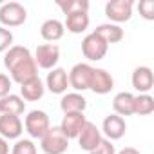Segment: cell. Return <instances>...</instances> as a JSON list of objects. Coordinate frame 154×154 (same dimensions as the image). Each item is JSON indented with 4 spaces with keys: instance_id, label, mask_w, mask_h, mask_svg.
I'll use <instances>...</instances> for the list:
<instances>
[{
    "instance_id": "cell-1",
    "label": "cell",
    "mask_w": 154,
    "mask_h": 154,
    "mask_svg": "<svg viewBox=\"0 0 154 154\" xmlns=\"http://www.w3.org/2000/svg\"><path fill=\"white\" fill-rule=\"evenodd\" d=\"M4 65L11 74V82L24 84L35 76H38V67L31 51L24 45H13L4 54Z\"/></svg>"
},
{
    "instance_id": "cell-2",
    "label": "cell",
    "mask_w": 154,
    "mask_h": 154,
    "mask_svg": "<svg viewBox=\"0 0 154 154\" xmlns=\"http://www.w3.org/2000/svg\"><path fill=\"white\" fill-rule=\"evenodd\" d=\"M40 147L45 154H63L69 147V140L60 127H49L40 138Z\"/></svg>"
},
{
    "instance_id": "cell-3",
    "label": "cell",
    "mask_w": 154,
    "mask_h": 154,
    "mask_svg": "<svg viewBox=\"0 0 154 154\" xmlns=\"http://www.w3.org/2000/svg\"><path fill=\"white\" fill-rule=\"evenodd\" d=\"M27 20V9L20 2H6L0 8V24L2 27H18Z\"/></svg>"
},
{
    "instance_id": "cell-4",
    "label": "cell",
    "mask_w": 154,
    "mask_h": 154,
    "mask_svg": "<svg viewBox=\"0 0 154 154\" xmlns=\"http://www.w3.org/2000/svg\"><path fill=\"white\" fill-rule=\"evenodd\" d=\"M93 65L89 63H76L72 65V69L67 72V78H69V87H72L76 93L78 91H87L91 85V78H93Z\"/></svg>"
},
{
    "instance_id": "cell-5",
    "label": "cell",
    "mask_w": 154,
    "mask_h": 154,
    "mask_svg": "<svg viewBox=\"0 0 154 154\" xmlns=\"http://www.w3.org/2000/svg\"><path fill=\"white\" fill-rule=\"evenodd\" d=\"M24 127H26V131H27V134H29L31 138H38V140H40V138L45 134V131L51 127V122H49V116H47L45 111L35 109V111H31V112L26 116Z\"/></svg>"
},
{
    "instance_id": "cell-6",
    "label": "cell",
    "mask_w": 154,
    "mask_h": 154,
    "mask_svg": "<svg viewBox=\"0 0 154 154\" xmlns=\"http://www.w3.org/2000/svg\"><path fill=\"white\" fill-rule=\"evenodd\" d=\"M105 15L111 24H122L132 17V0H109L105 4Z\"/></svg>"
},
{
    "instance_id": "cell-7",
    "label": "cell",
    "mask_w": 154,
    "mask_h": 154,
    "mask_svg": "<svg viewBox=\"0 0 154 154\" xmlns=\"http://www.w3.org/2000/svg\"><path fill=\"white\" fill-rule=\"evenodd\" d=\"M109 45L96 35V33H89L84 40H82V53L89 62H98L107 54Z\"/></svg>"
},
{
    "instance_id": "cell-8",
    "label": "cell",
    "mask_w": 154,
    "mask_h": 154,
    "mask_svg": "<svg viewBox=\"0 0 154 154\" xmlns=\"http://www.w3.org/2000/svg\"><path fill=\"white\" fill-rule=\"evenodd\" d=\"M33 58H35L36 67L51 71V69H54V65L60 60V47L56 44H42V45L36 47Z\"/></svg>"
},
{
    "instance_id": "cell-9",
    "label": "cell",
    "mask_w": 154,
    "mask_h": 154,
    "mask_svg": "<svg viewBox=\"0 0 154 154\" xmlns=\"http://www.w3.org/2000/svg\"><path fill=\"white\" fill-rule=\"evenodd\" d=\"M102 140H103L102 131H100L93 122H85L84 129H82L80 134H78V145H80V149L85 150V152H91V150H94V149L100 145Z\"/></svg>"
},
{
    "instance_id": "cell-10",
    "label": "cell",
    "mask_w": 154,
    "mask_h": 154,
    "mask_svg": "<svg viewBox=\"0 0 154 154\" xmlns=\"http://www.w3.org/2000/svg\"><path fill=\"white\" fill-rule=\"evenodd\" d=\"M85 122H87V120H85L84 112H67V114H63L62 123H60L58 127H60V131L67 136V140H72V138H78V134H80V131L84 129Z\"/></svg>"
},
{
    "instance_id": "cell-11",
    "label": "cell",
    "mask_w": 154,
    "mask_h": 154,
    "mask_svg": "<svg viewBox=\"0 0 154 154\" xmlns=\"http://www.w3.org/2000/svg\"><path fill=\"white\" fill-rule=\"evenodd\" d=\"M132 87L140 93V94H149V91L154 87V74L152 69L147 65H140L132 71Z\"/></svg>"
},
{
    "instance_id": "cell-12",
    "label": "cell",
    "mask_w": 154,
    "mask_h": 154,
    "mask_svg": "<svg viewBox=\"0 0 154 154\" xmlns=\"http://www.w3.org/2000/svg\"><path fill=\"white\" fill-rule=\"evenodd\" d=\"M125 131H127V123L122 116H118L114 112L105 116V120L102 123V132L105 134V140H109V141L120 140V138H123Z\"/></svg>"
},
{
    "instance_id": "cell-13",
    "label": "cell",
    "mask_w": 154,
    "mask_h": 154,
    "mask_svg": "<svg viewBox=\"0 0 154 154\" xmlns=\"http://www.w3.org/2000/svg\"><path fill=\"white\" fill-rule=\"evenodd\" d=\"M22 132H24V123L20 116H9V114L0 116V136L4 140H20Z\"/></svg>"
},
{
    "instance_id": "cell-14",
    "label": "cell",
    "mask_w": 154,
    "mask_h": 154,
    "mask_svg": "<svg viewBox=\"0 0 154 154\" xmlns=\"http://www.w3.org/2000/svg\"><path fill=\"white\" fill-rule=\"evenodd\" d=\"M45 87L53 94H63L69 87V78H67V71L63 67H54L47 72L45 78Z\"/></svg>"
},
{
    "instance_id": "cell-15",
    "label": "cell",
    "mask_w": 154,
    "mask_h": 154,
    "mask_svg": "<svg viewBox=\"0 0 154 154\" xmlns=\"http://www.w3.org/2000/svg\"><path fill=\"white\" fill-rule=\"evenodd\" d=\"M114 87V78L111 76V72H107L105 69H93V78H91V85L89 89L96 94H107L111 93Z\"/></svg>"
},
{
    "instance_id": "cell-16",
    "label": "cell",
    "mask_w": 154,
    "mask_h": 154,
    "mask_svg": "<svg viewBox=\"0 0 154 154\" xmlns=\"http://www.w3.org/2000/svg\"><path fill=\"white\" fill-rule=\"evenodd\" d=\"M44 93H45V87L38 76H35V78H31L20 85V94H22V100H26V102H38L44 96Z\"/></svg>"
},
{
    "instance_id": "cell-17",
    "label": "cell",
    "mask_w": 154,
    "mask_h": 154,
    "mask_svg": "<svg viewBox=\"0 0 154 154\" xmlns=\"http://www.w3.org/2000/svg\"><path fill=\"white\" fill-rule=\"evenodd\" d=\"M85 107H87V100L80 93H67L60 100V109L63 111V114H67V112H84Z\"/></svg>"
},
{
    "instance_id": "cell-18",
    "label": "cell",
    "mask_w": 154,
    "mask_h": 154,
    "mask_svg": "<svg viewBox=\"0 0 154 154\" xmlns=\"http://www.w3.org/2000/svg\"><path fill=\"white\" fill-rule=\"evenodd\" d=\"M26 111V102L18 94H8L4 98H0V112L9 114V116H20Z\"/></svg>"
},
{
    "instance_id": "cell-19",
    "label": "cell",
    "mask_w": 154,
    "mask_h": 154,
    "mask_svg": "<svg viewBox=\"0 0 154 154\" xmlns=\"http://www.w3.org/2000/svg\"><path fill=\"white\" fill-rule=\"evenodd\" d=\"M112 109H114V114L118 116H131L134 114V94L131 93H118L112 100Z\"/></svg>"
},
{
    "instance_id": "cell-20",
    "label": "cell",
    "mask_w": 154,
    "mask_h": 154,
    "mask_svg": "<svg viewBox=\"0 0 154 154\" xmlns=\"http://www.w3.org/2000/svg\"><path fill=\"white\" fill-rule=\"evenodd\" d=\"M63 27H65L69 33H72V35L84 33V31L89 27V13L80 11V13H71V15H67Z\"/></svg>"
},
{
    "instance_id": "cell-21",
    "label": "cell",
    "mask_w": 154,
    "mask_h": 154,
    "mask_svg": "<svg viewBox=\"0 0 154 154\" xmlns=\"http://www.w3.org/2000/svg\"><path fill=\"white\" fill-rule=\"evenodd\" d=\"M63 33H65V27H63V24H62L60 20H56V18L45 20V22L42 24V27H40L42 38L47 40V42H51V44L56 42V40H60V38L63 36Z\"/></svg>"
},
{
    "instance_id": "cell-22",
    "label": "cell",
    "mask_w": 154,
    "mask_h": 154,
    "mask_svg": "<svg viewBox=\"0 0 154 154\" xmlns=\"http://www.w3.org/2000/svg\"><path fill=\"white\" fill-rule=\"evenodd\" d=\"M93 33H96L107 45L109 44H116V42H120L122 38H123V29L120 27V26H116V24H100Z\"/></svg>"
},
{
    "instance_id": "cell-23",
    "label": "cell",
    "mask_w": 154,
    "mask_h": 154,
    "mask_svg": "<svg viewBox=\"0 0 154 154\" xmlns=\"http://www.w3.org/2000/svg\"><path fill=\"white\" fill-rule=\"evenodd\" d=\"M56 6L62 9V13L67 17L71 13H89V2L87 0H58Z\"/></svg>"
},
{
    "instance_id": "cell-24",
    "label": "cell",
    "mask_w": 154,
    "mask_h": 154,
    "mask_svg": "<svg viewBox=\"0 0 154 154\" xmlns=\"http://www.w3.org/2000/svg\"><path fill=\"white\" fill-rule=\"evenodd\" d=\"M154 112V98L150 94H138L134 96V114L147 116Z\"/></svg>"
},
{
    "instance_id": "cell-25",
    "label": "cell",
    "mask_w": 154,
    "mask_h": 154,
    "mask_svg": "<svg viewBox=\"0 0 154 154\" xmlns=\"http://www.w3.org/2000/svg\"><path fill=\"white\" fill-rule=\"evenodd\" d=\"M11 154H36V145L33 143V140H17Z\"/></svg>"
},
{
    "instance_id": "cell-26",
    "label": "cell",
    "mask_w": 154,
    "mask_h": 154,
    "mask_svg": "<svg viewBox=\"0 0 154 154\" xmlns=\"http://www.w3.org/2000/svg\"><path fill=\"white\" fill-rule=\"evenodd\" d=\"M138 11L145 20H154V0H140Z\"/></svg>"
},
{
    "instance_id": "cell-27",
    "label": "cell",
    "mask_w": 154,
    "mask_h": 154,
    "mask_svg": "<svg viewBox=\"0 0 154 154\" xmlns=\"http://www.w3.org/2000/svg\"><path fill=\"white\" fill-rule=\"evenodd\" d=\"M9 47H13V33L0 26V53H6Z\"/></svg>"
},
{
    "instance_id": "cell-28",
    "label": "cell",
    "mask_w": 154,
    "mask_h": 154,
    "mask_svg": "<svg viewBox=\"0 0 154 154\" xmlns=\"http://www.w3.org/2000/svg\"><path fill=\"white\" fill-rule=\"evenodd\" d=\"M89 154H116V149H114V145H112V141H109V140H102L100 141V145L94 149V150H91Z\"/></svg>"
},
{
    "instance_id": "cell-29",
    "label": "cell",
    "mask_w": 154,
    "mask_h": 154,
    "mask_svg": "<svg viewBox=\"0 0 154 154\" xmlns=\"http://www.w3.org/2000/svg\"><path fill=\"white\" fill-rule=\"evenodd\" d=\"M11 87H13V82L8 74L0 72V98H4L8 94H11Z\"/></svg>"
},
{
    "instance_id": "cell-30",
    "label": "cell",
    "mask_w": 154,
    "mask_h": 154,
    "mask_svg": "<svg viewBox=\"0 0 154 154\" xmlns=\"http://www.w3.org/2000/svg\"><path fill=\"white\" fill-rule=\"evenodd\" d=\"M0 154H9V145H8V140H4L0 136Z\"/></svg>"
},
{
    "instance_id": "cell-31",
    "label": "cell",
    "mask_w": 154,
    "mask_h": 154,
    "mask_svg": "<svg viewBox=\"0 0 154 154\" xmlns=\"http://www.w3.org/2000/svg\"><path fill=\"white\" fill-rule=\"evenodd\" d=\"M116 154H140V150L134 149V147H125V149H122V150L116 152Z\"/></svg>"
}]
</instances>
